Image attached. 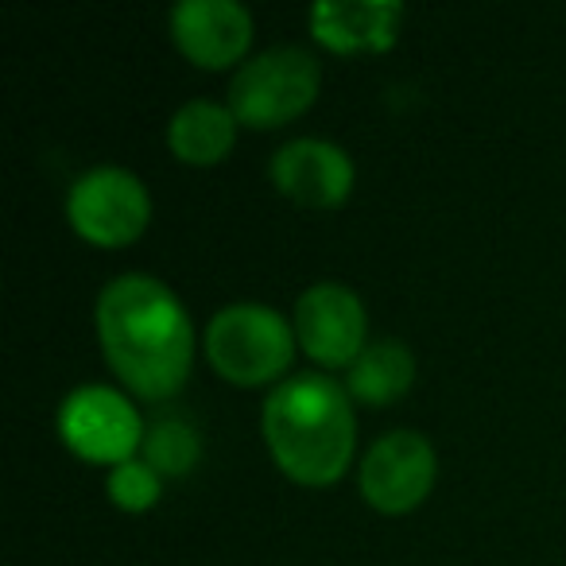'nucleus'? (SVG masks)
Segmentation results:
<instances>
[{
  "label": "nucleus",
  "instance_id": "12",
  "mask_svg": "<svg viewBox=\"0 0 566 566\" xmlns=\"http://www.w3.org/2000/svg\"><path fill=\"white\" fill-rule=\"evenodd\" d=\"M167 140H171V151L182 164H218V159L229 156L237 140V117L233 109L218 102H187L171 117Z\"/></svg>",
  "mask_w": 566,
  "mask_h": 566
},
{
  "label": "nucleus",
  "instance_id": "6",
  "mask_svg": "<svg viewBox=\"0 0 566 566\" xmlns=\"http://www.w3.org/2000/svg\"><path fill=\"white\" fill-rule=\"evenodd\" d=\"M59 434L86 462L120 465L144 447V423L136 408L120 392L102 385H86L71 392L59 411Z\"/></svg>",
  "mask_w": 566,
  "mask_h": 566
},
{
  "label": "nucleus",
  "instance_id": "2",
  "mask_svg": "<svg viewBox=\"0 0 566 566\" xmlns=\"http://www.w3.org/2000/svg\"><path fill=\"white\" fill-rule=\"evenodd\" d=\"M264 439L275 465L303 485H331L354 458V408L342 385L318 373L283 380L264 403Z\"/></svg>",
  "mask_w": 566,
  "mask_h": 566
},
{
  "label": "nucleus",
  "instance_id": "7",
  "mask_svg": "<svg viewBox=\"0 0 566 566\" xmlns=\"http://www.w3.org/2000/svg\"><path fill=\"white\" fill-rule=\"evenodd\" d=\"M434 447L416 431H392L380 442H373V450L361 462V493L373 509L400 516L411 512L434 485Z\"/></svg>",
  "mask_w": 566,
  "mask_h": 566
},
{
  "label": "nucleus",
  "instance_id": "15",
  "mask_svg": "<svg viewBox=\"0 0 566 566\" xmlns=\"http://www.w3.org/2000/svg\"><path fill=\"white\" fill-rule=\"evenodd\" d=\"M109 496H113V504H117V509H125V512L151 509V504L159 501V473L151 470L148 462H136V458H128V462L113 465Z\"/></svg>",
  "mask_w": 566,
  "mask_h": 566
},
{
  "label": "nucleus",
  "instance_id": "1",
  "mask_svg": "<svg viewBox=\"0 0 566 566\" xmlns=\"http://www.w3.org/2000/svg\"><path fill=\"white\" fill-rule=\"evenodd\" d=\"M97 334L113 373L144 400H167L182 388L195 361V331L175 300L151 275H117L97 300Z\"/></svg>",
  "mask_w": 566,
  "mask_h": 566
},
{
  "label": "nucleus",
  "instance_id": "3",
  "mask_svg": "<svg viewBox=\"0 0 566 566\" xmlns=\"http://www.w3.org/2000/svg\"><path fill=\"white\" fill-rule=\"evenodd\" d=\"M295 334L280 311L264 303H233L206 326V357L233 385H268L280 377L295 354Z\"/></svg>",
  "mask_w": 566,
  "mask_h": 566
},
{
  "label": "nucleus",
  "instance_id": "10",
  "mask_svg": "<svg viewBox=\"0 0 566 566\" xmlns=\"http://www.w3.org/2000/svg\"><path fill=\"white\" fill-rule=\"evenodd\" d=\"M272 182L307 210H334L354 190V164L338 144L292 140L275 151Z\"/></svg>",
  "mask_w": 566,
  "mask_h": 566
},
{
  "label": "nucleus",
  "instance_id": "5",
  "mask_svg": "<svg viewBox=\"0 0 566 566\" xmlns=\"http://www.w3.org/2000/svg\"><path fill=\"white\" fill-rule=\"evenodd\" d=\"M66 218H71L78 237H86L90 244L120 249V244L136 241L148 229L151 198L133 171H125V167H97V171L82 175L71 187Z\"/></svg>",
  "mask_w": 566,
  "mask_h": 566
},
{
  "label": "nucleus",
  "instance_id": "8",
  "mask_svg": "<svg viewBox=\"0 0 566 566\" xmlns=\"http://www.w3.org/2000/svg\"><path fill=\"white\" fill-rule=\"evenodd\" d=\"M295 338L318 365H354L365 349V307L342 283H315L295 303Z\"/></svg>",
  "mask_w": 566,
  "mask_h": 566
},
{
  "label": "nucleus",
  "instance_id": "13",
  "mask_svg": "<svg viewBox=\"0 0 566 566\" xmlns=\"http://www.w3.org/2000/svg\"><path fill=\"white\" fill-rule=\"evenodd\" d=\"M411 380H416V357L400 342H373L349 365V392L373 408H385L396 396H403Z\"/></svg>",
  "mask_w": 566,
  "mask_h": 566
},
{
  "label": "nucleus",
  "instance_id": "14",
  "mask_svg": "<svg viewBox=\"0 0 566 566\" xmlns=\"http://www.w3.org/2000/svg\"><path fill=\"white\" fill-rule=\"evenodd\" d=\"M198 454H202V442L179 419H159L148 434H144V462L156 473H167V478H179V473H190L198 465Z\"/></svg>",
  "mask_w": 566,
  "mask_h": 566
},
{
  "label": "nucleus",
  "instance_id": "9",
  "mask_svg": "<svg viewBox=\"0 0 566 566\" xmlns=\"http://www.w3.org/2000/svg\"><path fill=\"white\" fill-rule=\"evenodd\" d=\"M171 35L190 63L221 71L249 51L252 17L237 0H182L171 12Z\"/></svg>",
  "mask_w": 566,
  "mask_h": 566
},
{
  "label": "nucleus",
  "instance_id": "11",
  "mask_svg": "<svg viewBox=\"0 0 566 566\" xmlns=\"http://www.w3.org/2000/svg\"><path fill=\"white\" fill-rule=\"evenodd\" d=\"M400 17L396 0H323L311 9V32L331 51H388Z\"/></svg>",
  "mask_w": 566,
  "mask_h": 566
},
{
  "label": "nucleus",
  "instance_id": "4",
  "mask_svg": "<svg viewBox=\"0 0 566 566\" xmlns=\"http://www.w3.org/2000/svg\"><path fill=\"white\" fill-rule=\"evenodd\" d=\"M318 97V63L303 48H272L244 63L229 82L237 125L275 128L307 113Z\"/></svg>",
  "mask_w": 566,
  "mask_h": 566
}]
</instances>
